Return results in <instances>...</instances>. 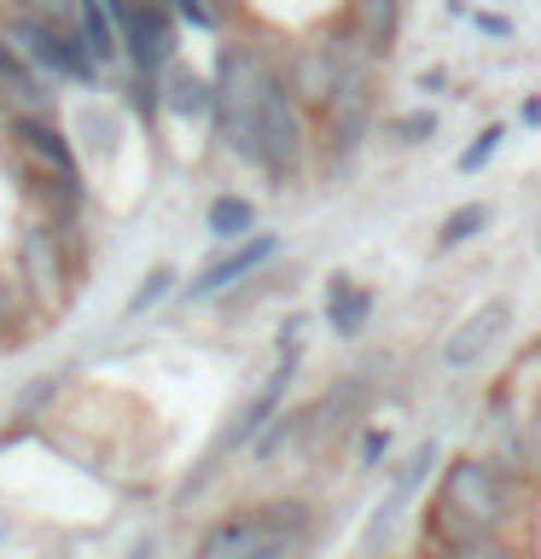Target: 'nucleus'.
<instances>
[{
  "instance_id": "e433bc0d",
  "label": "nucleus",
  "mask_w": 541,
  "mask_h": 559,
  "mask_svg": "<svg viewBox=\"0 0 541 559\" xmlns=\"http://www.w3.org/2000/svg\"><path fill=\"white\" fill-rule=\"evenodd\" d=\"M7 536H12V513L0 507V542H7Z\"/></svg>"
},
{
  "instance_id": "cd10ccee",
  "label": "nucleus",
  "mask_w": 541,
  "mask_h": 559,
  "mask_svg": "<svg viewBox=\"0 0 541 559\" xmlns=\"http://www.w3.org/2000/svg\"><path fill=\"white\" fill-rule=\"evenodd\" d=\"M390 449H396V431L390 426H366L356 437V472H378L384 461H390Z\"/></svg>"
},
{
  "instance_id": "f704fd0d",
  "label": "nucleus",
  "mask_w": 541,
  "mask_h": 559,
  "mask_svg": "<svg viewBox=\"0 0 541 559\" xmlns=\"http://www.w3.org/2000/svg\"><path fill=\"white\" fill-rule=\"evenodd\" d=\"M122 559H157V536H140V542H134V548L122 554Z\"/></svg>"
},
{
  "instance_id": "393cba45",
  "label": "nucleus",
  "mask_w": 541,
  "mask_h": 559,
  "mask_svg": "<svg viewBox=\"0 0 541 559\" xmlns=\"http://www.w3.org/2000/svg\"><path fill=\"white\" fill-rule=\"evenodd\" d=\"M12 12H24L35 17V24H47V29H64V35H76V17L87 0H7Z\"/></svg>"
},
{
  "instance_id": "c756f323",
  "label": "nucleus",
  "mask_w": 541,
  "mask_h": 559,
  "mask_svg": "<svg viewBox=\"0 0 541 559\" xmlns=\"http://www.w3.org/2000/svg\"><path fill=\"white\" fill-rule=\"evenodd\" d=\"M431 134H436V111H401V117H390V140H401V146H425Z\"/></svg>"
},
{
  "instance_id": "58836bf2",
  "label": "nucleus",
  "mask_w": 541,
  "mask_h": 559,
  "mask_svg": "<svg viewBox=\"0 0 541 559\" xmlns=\"http://www.w3.org/2000/svg\"><path fill=\"white\" fill-rule=\"evenodd\" d=\"M0 12H7V0H0Z\"/></svg>"
},
{
  "instance_id": "7ed1b4c3",
  "label": "nucleus",
  "mask_w": 541,
  "mask_h": 559,
  "mask_svg": "<svg viewBox=\"0 0 541 559\" xmlns=\"http://www.w3.org/2000/svg\"><path fill=\"white\" fill-rule=\"evenodd\" d=\"M12 274L24 280V292H29V304H35V314H41V321L64 314V309H70V297L82 292V274L70 269L64 239H59V227H52L47 216H24V222H17V239H12Z\"/></svg>"
},
{
  "instance_id": "c9c22d12",
  "label": "nucleus",
  "mask_w": 541,
  "mask_h": 559,
  "mask_svg": "<svg viewBox=\"0 0 541 559\" xmlns=\"http://www.w3.org/2000/svg\"><path fill=\"white\" fill-rule=\"evenodd\" d=\"M303 548H286V542H279V548H268V554H256V559H297Z\"/></svg>"
},
{
  "instance_id": "6e6552de",
  "label": "nucleus",
  "mask_w": 541,
  "mask_h": 559,
  "mask_svg": "<svg viewBox=\"0 0 541 559\" xmlns=\"http://www.w3.org/2000/svg\"><path fill=\"white\" fill-rule=\"evenodd\" d=\"M436 466H443V443H436V437H425V443H413L408 454H401L390 489H384V501L373 507V519H366V531H361V559H384L401 513H408V507L419 501V489L436 478Z\"/></svg>"
},
{
  "instance_id": "c85d7f7f",
  "label": "nucleus",
  "mask_w": 541,
  "mask_h": 559,
  "mask_svg": "<svg viewBox=\"0 0 541 559\" xmlns=\"http://www.w3.org/2000/svg\"><path fill=\"white\" fill-rule=\"evenodd\" d=\"M117 129H122V122L111 111H87L82 117V146L94 157H117Z\"/></svg>"
},
{
  "instance_id": "2eb2a0df",
  "label": "nucleus",
  "mask_w": 541,
  "mask_h": 559,
  "mask_svg": "<svg viewBox=\"0 0 541 559\" xmlns=\"http://www.w3.org/2000/svg\"><path fill=\"white\" fill-rule=\"evenodd\" d=\"M373 286H361L356 274H326V326H332V338H361L366 321H373Z\"/></svg>"
},
{
  "instance_id": "7c9ffc66",
  "label": "nucleus",
  "mask_w": 541,
  "mask_h": 559,
  "mask_svg": "<svg viewBox=\"0 0 541 559\" xmlns=\"http://www.w3.org/2000/svg\"><path fill=\"white\" fill-rule=\"evenodd\" d=\"M303 338H309V314H286L274 332V349L279 356H303Z\"/></svg>"
},
{
  "instance_id": "0eeeda50",
  "label": "nucleus",
  "mask_w": 541,
  "mask_h": 559,
  "mask_svg": "<svg viewBox=\"0 0 541 559\" xmlns=\"http://www.w3.org/2000/svg\"><path fill=\"white\" fill-rule=\"evenodd\" d=\"M378 129V82H344L314 117V146L326 152V169H344Z\"/></svg>"
},
{
  "instance_id": "9d476101",
  "label": "nucleus",
  "mask_w": 541,
  "mask_h": 559,
  "mask_svg": "<svg viewBox=\"0 0 541 559\" xmlns=\"http://www.w3.org/2000/svg\"><path fill=\"white\" fill-rule=\"evenodd\" d=\"M279 257V234H251V239H239V245H227L221 257H209L199 274L181 286V297L187 304H216V297H227V292H239L244 280H256L268 262Z\"/></svg>"
},
{
  "instance_id": "473e14b6",
  "label": "nucleus",
  "mask_w": 541,
  "mask_h": 559,
  "mask_svg": "<svg viewBox=\"0 0 541 559\" xmlns=\"http://www.w3.org/2000/svg\"><path fill=\"white\" fill-rule=\"evenodd\" d=\"M419 87H425V94H443V87H448V70H443V64L419 70Z\"/></svg>"
},
{
  "instance_id": "2f4dec72",
  "label": "nucleus",
  "mask_w": 541,
  "mask_h": 559,
  "mask_svg": "<svg viewBox=\"0 0 541 559\" xmlns=\"http://www.w3.org/2000/svg\"><path fill=\"white\" fill-rule=\"evenodd\" d=\"M466 17H471L483 35H495V41H513V17H501V12H466Z\"/></svg>"
},
{
  "instance_id": "423d86ee",
  "label": "nucleus",
  "mask_w": 541,
  "mask_h": 559,
  "mask_svg": "<svg viewBox=\"0 0 541 559\" xmlns=\"http://www.w3.org/2000/svg\"><path fill=\"white\" fill-rule=\"evenodd\" d=\"M0 41H7L17 59H24L35 76H47L52 87H99V64L82 52L76 35H64V29H47V24H35V17L24 12H0Z\"/></svg>"
},
{
  "instance_id": "4468645a",
  "label": "nucleus",
  "mask_w": 541,
  "mask_h": 559,
  "mask_svg": "<svg viewBox=\"0 0 541 559\" xmlns=\"http://www.w3.org/2000/svg\"><path fill=\"white\" fill-rule=\"evenodd\" d=\"M164 117L187 122V129H209L216 122V87H209L204 70L192 64H175L164 76Z\"/></svg>"
},
{
  "instance_id": "412c9836",
  "label": "nucleus",
  "mask_w": 541,
  "mask_h": 559,
  "mask_svg": "<svg viewBox=\"0 0 541 559\" xmlns=\"http://www.w3.org/2000/svg\"><path fill=\"white\" fill-rule=\"evenodd\" d=\"M181 292V274L169 269V262H152L146 274H140V286L129 292V304H122V321H140V314H152L164 297H175Z\"/></svg>"
},
{
  "instance_id": "ea45409f",
  "label": "nucleus",
  "mask_w": 541,
  "mask_h": 559,
  "mask_svg": "<svg viewBox=\"0 0 541 559\" xmlns=\"http://www.w3.org/2000/svg\"><path fill=\"white\" fill-rule=\"evenodd\" d=\"M41 559H52V554H41Z\"/></svg>"
},
{
  "instance_id": "f03ea898",
  "label": "nucleus",
  "mask_w": 541,
  "mask_h": 559,
  "mask_svg": "<svg viewBox=\"0 0 541 559\" xmlns=\"http://www.w3.org/2000/svg\"><path fill=\"white\" fill-rule=\"evenodd\" d=\"M209 87H216V122H209V134L221 140V152L233 164L256 169V111L279 87V47L262 41V35H221Z\"/></svg>"
},
{
  "instance_id": "a211bd4d",
  "label": "nucleus",
  "mask_w": 541,
  "mask_h": 559,
  "mask_svg": "<svg viewBox=\"0 0 541 559\" xmlns=\"http://www.w3.org/2000/svg\"><path fill=\"white\" fill-rule=\"evenodd\" d=\"M204 234L216 239V245H239V239H251L256 234V204L244 199V192H216L204 210Z\"/></svg>"
},
{
  "instance_id": "aec40b11",
  "label": "nucleus",
  "mask_w": 541,
  "mask_h": 559,
  "mask_svg": "<svg viewBox=\"0 0 541 559\" xmlns=\"http://www.w3.org/2000/svg\"><path fill=\"white\" fill-rule=\"evenodd\" d=\"M169 12L181 17V29L199 35H233L239 24V0H169Z\"/></svg>"
},
{
  "instance_id": "f8f14e48",
  "label": "nucleus",
  "mask_w": 541,
  "mask_h": 559,
  "mask_svg": "<svg viewBox=\"0 0 541 559\" xmlns=\"http://www.w3.org/2000/svg\"><path fill=\"white\" fill-rule=\"evenodd\" d=\"M268 548H279L268 513H262V507H239V513H221V519L204 524V536L192 542V559H256Z\"/></svg>"
},
{
  "instance_id": "6ab92c4d",
  "label": "nucleus",
  "mask_w": 541,
  "mask_h": 559,
  "mask_svg": "<svg viewBox=\"0 0 541 559\" xmlns=\"http://www.w3.org/2000/svg\"><path fill=\"white\" fill-rule=\"evenodd\" d=\"M413 559H530V542H513V536H478L466 548H443V542H413Z\"/></svg>"
},
{
  "instance_id": "9b49d317",
  "label": "nucleus",
  "mask_w": 541,
  "mask_h": 559,
  "mask_svg": "<svg viewBox=\"0 0 541 559\" xmlns=\"http://www.w3.org/2000/svg\"><path fill=\"white\" fill-rule=\"evenodd\" d=\"M506 326H513V297H489V304H478L460 326H448L443 349H436V367H443V373H466V367H478L489 349L501 344Z\"/></svg>"
},
{
  "instance_id": "dca6fc26",
  "label": "nucleus",
  "mask_w": 541,
  "mask_h": 559,
  "mask_svg": "<svg viewBox=\"0 0 541 559\" xmlns=\"http://www.w3.org/2000/svg\"><path fill=\"white\" fill-rule=\"evenodd\" d=\"M41 332V314H35L24 280H17L7 262H0V349H17Z\"/></svg>"
},
{
  "instance_id": "b1692460",
  "label": "nucleus",
  "mask_w": 541,
  "mask_h": 559,
  "mask_svg": "<svg viewBox=\"0 0 541 559\" xmlns=\"http://www.w3.org/2000/svg\"><path fill=\"white\" fill-rule=\"evenodd\" d=\"M518 472L541 496V391L524 402V414H518Z\"/></svg>"
},
{
  "instance_id": "a878e982",
  "label": "nucleus",
  "mask_w": 541,
  "mask_h": 559,
  "mask_svg": "<svg viewBox=\"0 0 541 559\" xmlns=\"http://www.w3.org/2000/svg\"><path fill=\"white\" fill-rule=\"evenodd\" d=\"M501 146H506V122H483V129L471 134V146L454 157V169H460V175H478V169L495 164V152H501Z\"/></svg>"
},
{
  "instance_id": "4be33fe9",
  "label": "nucleus",
  "mask_w": 541,
  "mask_h": 559,
  "mask_svg": "<svg viewBox=\"0 0 541 559\" xmlns=\"http://www.w3.org/2000/svg\"><path fill=\"white\" fill-rule=\"evenodd\" d=\"M489 222H495V210H489L483 199H471V204H460V210H448L443 227H436V251H460V245H471Z\"/></svg>"
},
{
  "instance_id": "4c0bfd02",
  "label": "nucleus",
  "mask_w": 541,
  "mask_h": 559,
  "mask_svg": "<svg viewBox=\"0 0 541 559\" xmlns=\"http://www.w3.org/2000/svg\"><path fill=\"white\" fill-rule=\"evenodd\" d=\"M530 349H536V367H541V338H536V344H530Z\"/></svg>"
},
{
  "instance_id": "ddd939ff",
  "label": "nucleus",
  "mask_w": 541,
  "mask_h": 559,
  "mask_svg": "<svg viewBox=\"0 0 541 559\" xmlns=\"http://www.w3.org/2000/svg\"><path fill=\"white\" fill-rule=\"evenodd\" d=\"M401 17H408L401 0H344L338 24L356 35L361 47H373L378 59H390V47H396V35H401Z\"/></svg>"
},
{
  "instance_id": "f3484780",
  "label": "nucleus",
  "mask_w": 541,
  "mask_h": 559,
  "mask_svg": "<svg viewBox=\"0 0 541 559\" xmlns=\"http://www.w3.org/2000/svg\"><path fill=\"white\" fill-rule=\"evenodd\" d=\"M70 379H76V367H52V373L29 379L24 391L12 396V426H29V431H41V419H52V402H59V396L70 391Z\"/></svg>"
},
{
  "instance_id": "39448f33",
  "label": "nucleus",
  "mask_w": 541,
  "mask_h": 559,
  "mask_svg": "<svg viewBox=\"0 0 541 559\" xmlns=\"http://www.w3.org/2000/svg\"><path fill=\"white\" fill-rule=\"evenodd\" d=\"M297 367H303V356H279V361L268 367V379H262L256 391H251V402H244V408H239V414L221 426V437L209 443V454L199 461V472H192V478L181 484V496H192V489H204V484L221 472V461H233L239 449L251 454V443H256L262 431H268V419H274L279 408H286V396H291V384H297Z\"/></svg>"
},
{
  "instance_id": "20e7f679",
  "label": "nucleus",
  "mask_w": 541,
  "mask_h": 559,
  "mask_svg": "<svg viewBox=\"0 0 541 559\" xmlns=\"http://www.w3.org/2000/svg\"><path fill=\"white\" fill-rule=\"evenodd\" d=\"M314 152H321L314 146V117L286 94V82H279L256 111V169L268 175L274 187H291L297 175H309Z\"/></svg>"
},
{
  "instance_id": "bb28decb",
  "label": "nucleus",
  "mask_w": 541,
  "mask_h": 559,
  "mask_svg": "<svg viewBox=\"0 0 541 559\" xmlns=\"http://www.w3.org/2000/svg\"><path fill=\"white\" fill-rule=\"evenodd\" d=\"M122 94H129V111L146 122V129L164 117V76H129V82H122Z\"/></svg>"
},
{
  "instance_id": "f257e3e1",
  "label": "nucleus",
  "mask_w": 541,
  "mask_h": 559,
  "mask_svg": "<svg viewBox=\"0 0 541 559\" xmlns=\"http://www.w3.org/2000/svg\"><path fill=\"white\" fill-rule=\"evenodd\" d=\"M431 501L419 513V536L443 542V548H466L478 536H513L530 542L536 507L541 496L530 489V478L513 466H495L489 454H448L431 478Z\"/></svg>"
},
{
  "instance_id": "5701e85b",
  "label": "nucleus",
  "mask_w": 541,
  "mask_h": 559,
  "mask_svg": "<svg viewBox=\"0 0 541 559\" xmlns=\"http://www.w3.org/2000/svg\"><path fill=\"white\" fill-rule=\"evenodd\" d=\"M297 437H303V408H279V414L268 419V431L251 443V461H256V466L279 461L286 449H297Z\"/></svg>"
},
{
  "instance_id": "1a4fd4ad",
  "label": "nucleus",
  "mask_w": 541,
  "mask_h": 559,
  "mask_svg": "<svg viewBox=\"0 0 541 559\" xmlns=\"http://www.w3.org/2000/svg\"><path fill=\"white\" fill-rule=\"evenodd\" d=\"M122 64L129 76H169L181 64V17L157 0H140L122 17Z\"/></svg>"
},
{
  "instance_id": "72a5a7b5",
  "label": "nucleus",
  "mask_w": 541,
  "mask_h": 559,
  "mask_svg": "<svg viewBox=\"0 0 541 559\" xmlns=\"http://www.w3.org/2000/svg\"><path fill=\"white\" fill-rule=\"evenodd\" d=\"M518 122H530V129H541V94H524V105H518Z\"/></svg>"
}]
</instances>
